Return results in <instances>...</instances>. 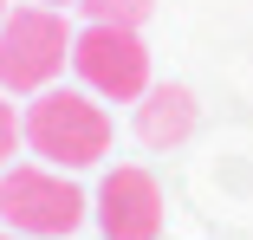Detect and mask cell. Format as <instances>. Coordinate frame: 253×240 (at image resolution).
I'll list each match as a JSON object with an SVG mask.
<instances>
[{"instance_id": "obj_1", "label": "cell", "mask_w": 253, "mask_h": 240, "mask_svg": "<svg viewBox=\"0 0 253 240\" xmlns=\"http://www.w3.org/2000/svg\"><path fill=\"white\" fill-rule=\"evenodd\" d=\"M20 130H26V150L39 162H52L65 175L78 169H97L111 156V143H117V123L104 111V98H91V91L78 84H52V91H39V98L20 111Z\"/></svg>"}, {"instance_id": "obj_2", "label": "cell", "mask_w": 253, "mask_h": 240, "mask_svg": "<svg viewBox=\"0 0 253 240\" xmlns=\"http://www.w3.org/2000/svg\"><path fill=\"white\" fill-rule=\"evenodd\" d=\"M72 26L59 7H7L0 20V91L7 98H39V91H52L59 72L72 65Z\"/></svg>"}, {"instance_id": "obj_3", "label": "cell", "mask_w": 253, "mask_h": 240, "mask_svg": "<svg viewBox=\"0 0 253 240\" xmlns=\"http://www.w3.org/2000/svg\"><path fill=\"white\" fill-rule=\"evenodd\" d=\"M0 221L7 234H33V240H72V227L91 221L84 188L52 169V162H13L0 169Z\"/></svg>"}, {"instance_id": "obj_4", "label": "cell", "mask_w": 253, "mask_h": 240, "mask_svg": "<svg viewBox=\"0 0 253 240\" xmlns=\"http://www.w3.org/2000/svg\"><path fill=\"white\" fill-rule=\"evenodd\" d=\"M72 72L91 98L104 104H136L149 91V45L136 26H84L72 39Z\"/></svg>"}, {"instance_id": "obj_5", "label": "cell", "mask_w": 253, "mask_h": 240, "mask_svg": "<svg viewBox=\"0 0 253 240\" xmlns=\"http://www.w3.org/2000/svg\"><path fill=\"white\" fill-rule=\"evenodd\" d=\"M163 182L149 175L143 162H117L104 169V182H97L91 195V221L104 240H163Z\"/></svg>"}, {"instance_id": "obj_6", "label": "cell", "mask_w": 253, "mask_h": 240, "mask_svg": "<svg viewBox=\"0 0 253 240\" xmlns=\"http://www.w3.org/2000/svg\"><path fill=\"white\" fill-rule=\"evenodd\" d=\"M195 117H201V104H195L188 84H149L143 98H136V136L149 143V150L188 143L195 136Z\"/></svg>"}, {"instance_id": "obj_7", "label": "cell", "mask_w": 253, "mask_h": 240, "mask_svg": "<svg viewBox=\"0 0 253 240\" xmlns=\"http://www.w3.org/2000/svg\"><path fill=\"white\" fill-rule=\"evenodd\" d=\"M91 26H143L156 13V0H78Z\"/></svg>"}, {"instance_id": "obj_8", "label": "cell", "mask_w": 253, "mask_h": 240, "mask_svg": "<svg viewBox=\"0 0 253 240\" xmlns=\"http://www.w3.org/2000/svg\"><path fill=\"white\" fill-rule=\"evenodd\" d=\"M20 143H26V130H20V111H13V98H7V91H0V169H13Z\"/></svg>"}, {"instance_id": "obj_9", "label": "cell", "mask_w": 253, "mask_h": 240, "mask_svg": "<svg viewBox=\"0 0 253 240\" xmlns=\"http://www.w3.org/2000/svg\"><path fill=\"white\" fill-rule=\"evenodd\" d=\"M39 7H78V0H39Z\"/></svg>"}, {"instance_id": "obj_10", "label": "cell", "mask_w": 253, "mask_h": 240, "mask_svg": "<svg viewBox=\"0 0 253 240\" xmlns=\"http://www.w3.org/2000/svg\"><path fill=\"white\" fill-rule=\"evenodd\" d=\"M0 240H33V234H7V227H0Z\"/></svg>"}, {"instance_id": "obj_11", "label": "cell", "mask_w": 253, "mask_h": 240, "mask_svg": "<svg viewBox=\"0 0 253 240\" xmlns=\"http://www.w3.org/2000/svg\"><path fill=\"white\" fill-rule=\"evenodd\" d=\"M0 20H7V0H0Z\"/></svg>"}]
</instances>
